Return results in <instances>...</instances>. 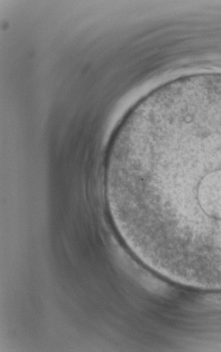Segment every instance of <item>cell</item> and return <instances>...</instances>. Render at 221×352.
I'll list each match as a JSON object with an SVG mask.
<instances>
[{"mask_svg": "<svg viewBox=\"0 0 221 352\" xmlns=\"http://www.w3.org/2000/svg\"><path fill=\"white\" fill-rule=\"evenodd\" d=\"M105 175L132 252L173 282L221 289V80L170 88L132 111Z\"/></svg>", "mask_w": 221, "mask_h": 352, "instance_id": "obj_1", "label": "cell"}]
</instances>
